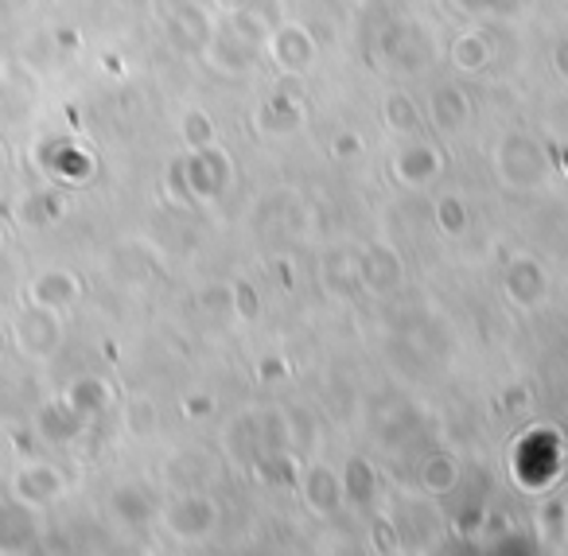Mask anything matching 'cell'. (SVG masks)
I'll use <instances>...</instances> for the list:
<instances>
[{
    "label": "cell",
    "mask_w": 568,
    "mask_h": 556,
    "mask_svg": "<svg viewBox=\"0 0 568 556\" xmlns=\"http://www.w3.org/2000/svg\"><path fill=\"white\" fill-rule=\"evenodd\" d=\"M12 343L20 346V354H24V358H48V354L55 351V343H59L55 315H51L48 307L32 304V312H24L17 323H12Z\"/></svg>",
    "instance_id": "6da1fadb"
},
{
    "label": "cell",
    "mask_w": 568,
    "mask_h": 556,
    "mask_svg": "<svg viewBox=\"0 0 568 556\" xmlns=\"http://www.w3.org/2000/svg\"><path fill=\"white\" fill-rule=\"evenodd\" d=\"M0 338H4V331H0Z\"/></svg>",
    "instance_id": "5b68a950"
},
{
    "label": "cell",
    "mask_w": 568,
    "mask_h": 556,
    "mask_svg": "<svg viewBox=\"0 0 568 556\" xmlns=\"http://www.w3.org/2000/svg\"><path fill=\"white\" fill-rule=\"evenodd\" d=\"M59 494H63V475L55 467H48V463H32V467L17 471V478H12V498L20 506H48Z\"/></svg>",
    "instance_id": "7a4b0ae2"
},
{
    "label": "cell",
    "mask_w": 568,
    "mask_h": 556,
    "mask_svg": "<svg viewBox=\"0 0 568 556\" xmlns=\"http://www.w3.org/2000/svg\"><path fill=\"white\" fill-rule=\"evenodd\" d=\"M28 296H32L36 307H48V312H59V307H67L74 296H79V284H74L71 273H40L32 284H28Z\"/></svg>",
    "instance_id": "3957f363"
},
{
    "label": "cell",
    "mask_w": 568,
    "mask_h": 556,
    "mask_svg": "<svg viewBox=\"0 0 568 556\" xmlns=\"http://www.w3.org/2000/svg\"><path fill=\"white\" fill-rule=\"evenodd\" d=\"M4 172H9V144L0 141V175H4Z\"/></svg>",
    "instance_id": "277c9868"
}]
</instances>
